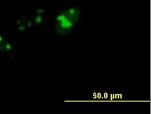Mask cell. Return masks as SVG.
Instances as JSON below:
<instances>
[{"label": "cell", "instance_id": "obj_1", "mask_svg": "<svg viewBox=\"0 0 151 114\" xmlns=\"http://www.w3.org/2000/svg\"><path fill=\"white\" fill-rule=\"evenodd\" d=\"M76 23L68 15L66 11L56 15V31L60 34H65L72 30Z\"/></svg>", "mask_w": 151, "mask_h": 114}, {"label": "cell", "instance_id": "obj_2", "mask_svg": "<svg viewBox=\"0 0 151 114\" xmlns=\"http://www.w3.org/2000/svg\"><path fill=\"white\" fill-rule=\"evenodd\" d=\"M14 49V44L7 36L4 33L0 32V52H12Z\"/></svg>", "mask_w": 151, "mask_h": 114}, {"label": "cell", "instance_id": "obj_3", "mask_svg": "<svg viewBox=\"0 0 151 114\" xmlns=\"http://www.w3.org/2000/svg\"><path fill=\"white\" fill-rule=\"evenodd\" d=\"M65 11L71 19L76 23L80 16V11L76 8H71Z\"/></svg>", "mask_w": 151, "mask_h": 114}]
</instances>
